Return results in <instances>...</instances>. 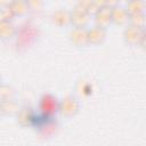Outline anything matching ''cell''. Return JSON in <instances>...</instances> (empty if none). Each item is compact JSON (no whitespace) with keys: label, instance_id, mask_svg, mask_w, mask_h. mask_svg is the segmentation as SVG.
I'll use <instances>...</instances> for the list:
<instances>
[{"label":"cell","instance_id":"1","mask_svg":"<svg viewBox=\"0 0 146 146\" xmlns=\"http://www.w3.org/2000/svg\"><path fill=\"white\" fill-rule=\"evenodd\" d=\"M38 110L40 115L54 119L59 111V99L52 94H43L39 99Z\"/></svg>","mask_w":146,"mask_h":146},{"label":"cell","instance_id":"2","mask_svg":"<svg viewBox=\"0 0 146 146\" xmlns=\"http://www.w3.org/2000/svg\"><path fill=\"white\" fill-rule=\"evenodd\" d=\"M80 110H81L80 100L73 95L65 96L63 99L59 100L58 114H60L63 117H67V119L73 117L79 114Z\"/></svg>","mask_w":146,"mask_h":146},{"label":"cell","instance_id":"3","mask_svg":"<svg viewBox=\"0 0 146 146\" xmlns=\"http://www.w3.org/2000/svg\"><path fill=\"white\" fill-rule=\"evenodd\" d=\"M122 36L125 44L130 47H137V46L143 47L145 42V30L128 24L124 26Z\"/></svg>","mask_w":146,"mask_h":146},{"label":"cell","instance_id":"4","mask_svg":"<svg viewBox=\"0 0 146 146\" xmlns=\"http://www.w3.org/2000/svg\"><path fill=\"white\" fill-rule=\"evenodd\" d=\"M92 19V15L79 9L73 8L71 10V26L72 27H89Z\"/></svg>","mask_w":146,"mask_h":146},{"label":"cell","instance_id":"5","mask_svg":"<svg viewBox=\"0 0 146 146\" xmlns=\"http://www.w3.org/2000/svg\"><path fill=\"white\" fill-rule=\"evenodd\" d=\"M88 27H72L68 38L71 43L76 48H84L89 46L88 43Z\"/></svg>","mask_w":146,"mask_h":146},{"label":"cell","instance_id":"6","mask_svg":"<svg viewBox=\"0 0 146 146\" xmlns=\"http://www.w3.org/2000/svg\"><path fill=\"white\" fill-rule=\"evenodd\" d=\"M35 112L27 106H21L19 111L17 112V114L15 115L16 122L18 123V125H21L22 128H27V127H32L34 121H35Z\"/></svg>","mask_w":146,"mask_h":146},{"label":"cell","instance_id":"7","mask_svg":"<svg viewBox=\"0 0 146 146\" xmlns=\"http://www.w3.org/2000/svg\"><path fill=\"white\" fill-rule=\"evenodd\" d=\"M88 32V43L89 46H100L107 38V30L97 25L89 26Z\"/></svg>","mask_w":146,"mask_h":146},{"label":"cell","instance_id":"8","mask_svg":"<svg viewBox=\"0 0 146 146\" xmlns=\"http://www.w3.org/2000/svg\"><path fill=\"white\" fill-rule=\"evenodd\" d=\"M94 25L108 29L112 25V17H111V8L110 7H103L96 10L92 15Z\"/></svg>","mask_w":146,"mask_h":146},{"label":"cell","instance_id":"9","mask_svg":"<svg viewBox=\"0 0 146 146\" xmlns=\"http://www.w3.org/2000/svg\"><path fill=\"white\" fill-rule=\"evenodd\" d=\"M111 17H112V24L114 25L125 26L129 23V14L124 8V6L121 5L111 8Z\"/></svg>","mask_w":146,"mask_h":146},{"label":"cell","instance_id":"10","mask_svg":"<svg viewBox=\"0 0 146 146\" xmlns=\"http://www.w3.org/2000/svg\"><path fill=\"white\" fill-rule=\"evenodd\" d=\"M14 17H24L31 11V6L27 0H11L8 3Z\"/></svg>","mask_w":146,"mask_h":146},{"label":"cell","instance_id":"11","mask_svg":"<svg viewBox=\"0 0 146 146\" xmlns=\"http://www.w3.org/2000/svg\"><path fill=\"white\" fill-rule=\"evenodd\" d=\"M51 19L52 23L58 27L71 26V10H67L65 8H59L52 13Z\"/></svg>","mask_w":146,"mask_h":146},{"label":"cell","instance_id":"12","mask_svg":"<svg viewBox=\"0 0 146 146\" xmlns=\"http://www.w3.org/2000/svg\"><path fill=\"white\" fill-rule=\"evenodd\" d=\"M16 35V26L13 21L0 19V40L9 41Z\"/></svg>","mask_w":146,"mask_h":146},{"label":"cell","instance_id":"13","mask_svg":"<svg viewBox=\"0 0 146 146\" xmlns=\"http://www.w3.org/2000/svg\"><path fill=\"white\" fill-rule=\"evenodd\" d=\"M1 106H2V111L5 116H15L17 114V112L21 108V105L18 104V102L14 98V99H8L5 102H0Z\"/></svg>","mask_w":146,"mask_h":146},{"label":"cell","instance_id":"14","mask_svg":"<svg viewBox=\"0 0 146 146\" xmlns=\"http://www.w3.org/2000/svg\"><path fill=\"white\" fill-rule=\"evenodd\" d=\"M124 8L129 15L145 13V0H130L124 3Z\"/></svg>","mask_w":146,"mask_h":146},{"label":"cell","instance_id":"15","mask_svg":"<svg viewBox=\"0 0 146 146\" xmlns=\"http://www.w3.org/2000/svg\"><path fill=\"white\" fill-rule=\"evenodd\" d=\"M128 24L145 30V26H146V15H145V13H138V14L129 15V23Z\"/></svg>","mask_w":146,"mask_h":146},{"label":"cell","instance_id":"16","mask_svg":"<svg viewBox=\"0 0 146 146\" xmlns=\"http://www.w3.org/2000/svg\"><path fill=\"white\" fill-rule=\"evenodd\" d=\"M16 96L15 89L9 86V84H5L3 82L0 84V102H5L8 99H14Z\"/></svg>","mask_w":146,"mask_h":146},{"label":"cell","instance_id":"17","mask_svg":"<svg viewBox=\"0 0 146 146\" xmlns=\"http://www.w3.org/2000/svg\"><path fill=\"white\" fill-rule=\"evenodd\" d=\"M91 2H92V6H94V8H95V11L98 10L99 8L106 7L105 0H91Z\"/></svg>","mask_w":146,"mask_h":146},{"label":"cell","instance_id":"18","mask_svg":"<svg viewBox=\"0 0 146 146\" xmlns=\"http://www.w3.org/2000/svg\"><path fill=\"white\" fill-rule=\"evenodd\" d=\"M120 2H121V0H105V5H106V7H110V8L120 5Z\"/></svg>","mask_w":146,"mask_h":146},{"label":"cell","instance_id":"19","mask_svg":"<svg viewBox=\"0 0 146 146\" xmlns=\"http://www.w3.org/2000/svg\"><path fill=\"white\" fill-rule=\"evenodd\" d=\"M2 116H5V114H3V111H2V106H1V103H0V117H2Z\"/></svg>","mask_w":146,"mask_h":146},{"label":"cell","instance_id":"20","mask_svg":"<svg viewBox=\"0 0 146 146\" xmlns=\"http://www.w3.org/2000/svg\"><path fill=\"white\" fill-rule=\"evenodd\" d=\"M2 83V76H1V74H0V84Z\"/></svg>","mask_w":146,"mask_h":146},{"label":"cell","instance_id":"21","mask_svg":"<svg viewBox=\"0 0 146 146\" xmlns=\"http://www.w3.org/2000/svg\"><path fill=\"white\" fill-rule=\"evenodd\" d=\"M121 1H123V2L125 3V2H128V1H130V0H121Z\"/></svg>","mask_w":146,"mask_h":146},{"label":"cell","instance_id":"22","mask_svg":"<svg viewBox=\"0 0 146 146\" xmlns=\"http://www.w3.org/2000/svg\"><path fill=\"white\" fill-rule=\"evenodd\" d=\"M27 1H31V0H27Z\"/></svg>","mask_w":146,"mask_h":146}]
</instances>
